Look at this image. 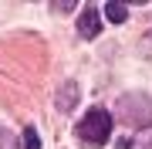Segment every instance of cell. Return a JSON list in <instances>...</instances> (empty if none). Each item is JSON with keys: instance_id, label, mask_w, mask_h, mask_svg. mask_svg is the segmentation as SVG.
<instances>
[{"instance_id": "cell-1", "label": "cell", "mask_w": 152, "mask_h": 149, "mask_svg": "<svg viewBox=\"0 0 152 149\" xmlns=\"http://www.w3.org/2000/svg\"><path fill=\"white\" fill-rule=\"evenodd\" d=\"M75 132H78V142L85 149H102L108 142V136H112V115L105 109H88Z\"/></svg>"}, {"instance_id": "cell-2", "label": "cell", "mask_w": 152, "mask_h": 149, "mask_svg": "<svg viewBox=\"0 0 152 149\" xmlns=\"http://www.w3.org/2000/svg\"><path fill=\"white\" fill-rule=\"evenodd\" d=\"M78 31H81V37H98L102 34V14L95 10V7H85L81 10V17H78Z\"/></svg>"}, {"instance_id": "cell-3", "label": "cell", "mask_w": 152, "mask_h": 149, "mask_svg": "<svg viewBox=\"0 0 152 149\" xmlns=\"http://www.w3.org/2000/svg\"><path fill=\"white\" fill-rule=\"evenodd\" d=\"M105 17H108V21H115V24H122V21H129V10H125L122 4H105Z\"/></svg>"}, {"instance_id": "cell-4", "label": "cell", "mask_w": 152, "mask_h": 149, "mask_svg": "<svg viewBox=\"0 0 152 149\" xmlns=\"http://www.w3.org/2000/svg\"><path fill=\"white\" fill-rule=\"evenodd\" d=\"M24 149H41V139H37V129H27V132H24Z\"/></svg>"}, {"instance_id": "cell-5", "label": "cell", "mask_w": 152, "mask_h": 149, "mask_svg": "<svg viewBox=\"0 0 152 149\" xmlns=\"http://www.w3.org/2000/svg\"><path fill=\"white\" fill-rule=\"evenodd\" d=\"M0 149H17V139H14V132L0 129Z\"/></svg>"}, {"instance_id": "cell-6", "label": "cell", "mask_w": 152, "mask_h": 149, "mask_svg": "<svg viewBox=\"0 0 152 149\" xmlns=\"http://www.w3.org/2000/svg\"><path fill=\"white\" fill-rule=\"evenodd\" d=\"M129 149H152V132H142V136H139Z\"/></svg>"}, {"instance_id": "cell-7", "label": "cell", "mask_w": 152, "mask_h": 149, "mask_svg": "<svg viewBox=\"0 0 152 149\" xmlns=\"http://www.w3.org/2000/svg\"><path fill=\"white\" fill-rule=\"evenodd\" d=\"M149 41H152V34H149Z\"/></svg>"}]
</instances>
